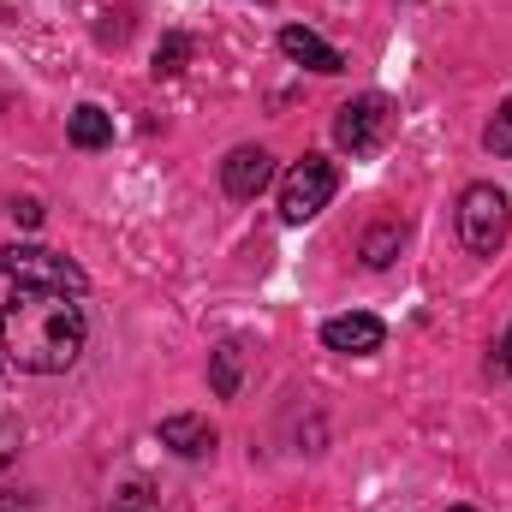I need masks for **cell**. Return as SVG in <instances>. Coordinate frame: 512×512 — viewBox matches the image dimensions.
Wrapping results in <instances>:
<instances>
[{
    "label": "cell",
    "mask_w": 512,
    "mask_h": 512,
    "mask_svg": "<svg viewBox=\"0 0 512 512\" xmlns=\"http://www.w3.org/2000/svg\"><path fill=\"white\" fill-rule=\"evenodd\" d=\"M84 340H90V322H84V310L66 292H30V286H18V298L0 310V346L30 376L72 370L78 352H84Z\"/></svg>",
    "instance_id": "cell-1"
},
{
    "label": "cell",
    "mask_w": 512,
    "mask_h": 512,
    "mask_svg": "<svg viewBox=\"0 0 512 512\" xmlns=\"http://www.w3.org/2000/svg\"><path fill=\"white\" fill-rule=\"evenodd\" d=\"M0 274L12 286H30V292H66V298H84L90 292V274L72 256L48 251V245H6L0 251Z\"/></svg>",
    "instance_id": "cell-2"
},
{
    "label": "cell",
    "mask_w": 512,
    "mask_h": 512,
    "mask_svg": "<svg viewBox=\"0 0 512 512\" xmlns=\"http://www.w3.org/2000/svg\"><path fill=\"white\" fill-rule=\"evenodd\" d=\"M507 233H512L507 191H495V185H471V191L459 197V239H465V251L471 256H501Z\"/></svg>",
    "instance_id": "cell-3"
},
{
    "label": "cell",
    "mask_w": 512,
    "mask_h": 512,
    "mask_svg": "<svg viewBox=\"0 0 512 512\" xmlns=\"http://www.w3.org/2000/svg\"><path fill=\"white\" fill-rule=\"evenodd\" d=\"M334 191H340L334 161H328V155H304V161L286 173V185H280V221H292V227L316 221V215L334 203Z\"/></svg>",
    "instance_id": "cell-4"
},
{
    "label": "cell",
    "mask_w": 512,
    "mask_h": 512,
    "mask_svg": "<svg viewBox=\"0 0 512 512\" xmlns=\"http://www.w3.org/2000/svg\"><path fill=\"white\" fill-rule=\"evenodd\" d=\"M387 126H393V114H387V96H352L340 114H334V143L346 149V155H376L387 143Z\"/></svg>",
    "instance_id": "cell-5"
},
{
    "label": "cell",
    "mask_w": 512,
    "mask_h": 512,
    "mask_svg": "<svg viewBox=\"0 0 512 512\" xmlns=\"http://www.w3.org/2000/svg\"><path fill=\"white\" fill-rule=\"evenodd\" d=\"M268 179H274V155L268 149H256V143H239L227 161H221V191L227 197H239V203H251L268 191Z\"/></svg>",
    "instance_id": "cell-6"
},
{
    "label": "cell",
    "mask_w": 512,
    "mask_h": 512,
    "mask_svg": "<svg viewBox=\"0 0 512 512\" xmlns=\"http://www.w3.org/2000/svg\"><path fill=\"white\" fill-rule=\"evenodd\" d=\"M387 328L370 316V310H352V316H328L322 322V346L328 352H346V358H370V352H382Z\"/></svg>",
    "instance_id": "cell-7"
},
{
    "label": "cell",
    "mask_w": 512,
    "mask_h": 512,
    "mask_svg": "<svg viewBox=\"0 0 512 512\" xmlns=\"http://www.w3.org/2000/svg\"><path fill=\"white\" fill-rule=\"evenodd\" d=\"M280 54L286 60H298V66H310V72H340L346 60H340V48L334 42H322L316 30H304V24H286L280 30Z\"/></svg>",
    "instance_id": "cell-8"
},
{
    "label": "cell",
    "mask_w": 512,
    "mask_h": 512,
    "mask_svg": "<svg viewBox=\"0 0 512 512\" xmlns=\"http://www.w3.org/2000/svg\"><path fill=\"white\" fill-rule=\"evenodd\" d=\"M161 447H173L179 459H203V453H215V429H209V417L179 411V417H161Z\"/></svg>",
    "instance_id": "cell-9"
},
{
    "label": "cell",
    "mask_w": 512,
    "mask_h": 512,
    "mask_svg": "<svg viewBox=\"0 0 512 512\" xmlns=\"http://www.w3.org/2000/svg\"><path fill=\"white\" fill-rule=\"evenodd\" d=\"M66 137H72L78 149H108V143H114V114H102L96 102H84V108H72Z\"/></svg>",
    "instance_id": "cell-10"
},
{
    "label": "cell",
    "mask_w": 512,
    "mask_h": 512,
    "mask_svg": "<svg viewBox=\"0 0 512 512\" xmlns=\"http://www.w3.org/2000/svg\"><path fill=\"white\" fill-rule=\"evenodd\" d=\"M399 245H405V227H399V221H376V227L364 233V245H358V256H364L370 268H387V262L399 256Z\"/></svg>",
    "instance_id": "cell-11"
},
{
    "label": "cell",
    "mask_w": 512,
    "mask_h": 512,
    "mask_svg": "<svg viewBox=\"0 0 512 512\" xmlns=\"http://www.w3.org/2000/svg\"><path fill=\"white\" fill-rule=\"evenodd\" d=\"M239 364H245V352L227 340V346H215V364H209V387H215V399H233L239 393Z\"/></svg>",
    "instance_id": "cell-12"
},
{
    "label": "cell",
    "mask_w": 512,
    "mask_h": 512,
    "mask_svg": "<svg viewBox=\"0 0 512 512\" xmlns=\"http://www.w3.org/2000/svg\"><path fill=\"white\" fill-rule=\"evenodd\" d=\"M191 48H197V42H191V36H179V30H173V36H161V48H155V78H179V72H185V60H191Z\"/></svg>",
    "instance_id": "cell-13"
},
{
    "label": "cell",
    "mask_w": 512,
    "mask_h": 512,
    "mask_svg": "<svg viewBox=\"0 0 512 512\" xmlns=\"http://www.w3.org/2000/svg\"><path fill=\"white\" fill-rule=\"evenodd\" d=\"M483 149H489V155H512V102L495 114V120H489V131H483Z\"/></svg>",
    "instance_id": "cell-14"
},
{
    "label": "cell",
    "mask_w": 512,
    "mask_h": 512,
    "mask_svg": "<svg viewBox=\"0 0 512 512\" xmlns=\"http://www.w3.org/2000/svg\"><path fill=\"white\" fill-rule=\"evenodd\" d=\"M114 512H161V501H155L149 483H126V489L114 495Z\"/></svg>",
    "instance_id": "cell-15"
},
{
    "label": "cell",
    "mask_w": 512,
    "mask_h": 512,
    "mask_svg": "<svg viewBox=\"0 0 512 512\" xmlns=\"http://www.w3.org/2000/svg\"><path fill=\"white\" fill-rule=\"evenodd\" d=\"M18 447H24V429H18L12 417H0V465H6V459H12Z\"/></svg>",
    "instance_id": "cell-16"
},
{
    "label": "cell",
    "mask_w": 512,
    "mask_h": 512,
    "mask_svg": "<svg viewBox=\"0 0 512 512\" xmlns=\"http://www.w3.org/2000/svg\"><path fill=\"white\" fill-rule=\"evenodd\" d=\"M12 221H18V227H42V203H36V197H18V203H12Z\"/></svg>",
    "instance_id": "cell-17"
},
{
    "label": "cell",
    "mask_w": 512,
    "mask_h": 512,
    "mask_svg": "<svg viewBox=\"0 0 512 512\" xmlns=\"http://www.w3.org/2000/svg\"><path fill=\"white\" fill-rule=\"evenodd\" d=\"M0 512H36L24 495H12V489H0Z\"/></svg>",
    "instance_id": "cell-18"
},
{
    "label": "cell",
    "mask_w": 512,
    "mask_h": 512,
    "mask_svg": "<svg viewBox=\"0 0 512 512\" xmlns=\"http://www.w3.org/2000/svg\"><path fill=\"white\" fill-rule=\"evenodd\" d=\"M501 370L512 376V328H507V340H501Z\"/></svg>",
    "instance_id": "cell-19"
},
{
    "label": "cell",
    "mask_w": 512,
    "mask_h": 512,
    "mask_svg": "<svg viewBox=\"0 0 512 512\" xmlns=\"http://www.w3.org/2000/svg\"><path fill=\"white\" fill-rule=\"evenodd\" d=\"M447 512H477V507H447Z\"/></svg>",
    "instance_id": "cell-20"
}]
</instances>
